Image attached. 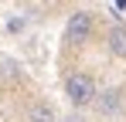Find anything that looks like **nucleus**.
Instances as JSON below:
<instances>
[{"mask_svg":"<svg viewBox=\"0 0 126 122\" xmlns=\"http://www.w3.org/2000/svg\"><path fill=\"white\" fill-rule=\"evenodd\" d=\"M65 95L72 98V105H92V102L99 98V88H95L92 75L75 71V75H68V78H65Z\"/></svg>","mask_w":126,"mask_h":122,"instance_id":"f257e3e1","label":"nucleus"},{"mask_svg":"<svg viewBox=\"0 0 126 122\" xmlns=\"http://www.w3.org/2000/svg\"><path fill=\"white\" fill-rule=\"evenodd\" d=\"M89 37H92V14L75 10L68 17V24H65V41L68 44H85Z\"/></svg>","mask_w":126,"mask_h":122,"instance_id":"f03ea898","label":"nucleus"},{"mask_svg":"<svg viewBox=\"0 0 126 122\" xmlns=\"http://www.w3.org/2000/svg\"><path fill=\"white\" fill-rule=\"evenodd\" d=\"M106 48L116 54V58H126V27L123 24H112L109 37H106Z\"/></svg>","mask_w":126,"mask_h":122,"instance_id":"7ed1b4c3","label":"nucleus"},{"mask_svg":"<svg viewBox=\"0 0 126 122\" xmlns=\"http://www.w3.org/2000/svg\"><path fill=\"white\" fill-rule=\"evenodd\" d=\"M95 105L102 109L106 115H112V112H119V105H123V92H119V88H109V92H102V95L95 98Z\"/></svg>","mask_w":126,"mask_h":122,"instance_id":"20e7f679","label":"nucleus"},{"mask_svg":"<svg viewBox=\"0 0 126 122\" xmlns=\"http://www.w3.org/2000/svg\"><path fill=\"white\" fill-rule=\"evenodd\" d=\"M27 122H58V115H55V109L48 102H34L27 109Z\"/></svg>","mask_w":126,"mask_h":122,"instance_id":"39448f33","label":"nucleus"},{"mask_svg":"<svg viewBox=\"0 0 126 122\" xmlns=\"http://www.w3.org/2000/svg\"><path fill=\"white\" fill-rule=\"evenodd\" d=\"M0 68H3V71H0L3 78H17V64H14V61H3Z\"/></svg>","mask_w":126,"mask_h":122,"instance_id":"423d86ee","label":"nucleus"}]
</instances>
